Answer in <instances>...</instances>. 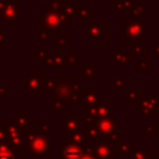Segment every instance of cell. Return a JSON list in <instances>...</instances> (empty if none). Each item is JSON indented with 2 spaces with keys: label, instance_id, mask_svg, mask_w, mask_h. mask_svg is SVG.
Listing matches in <instances>:
<instances>
[{
  "label": "cell",
  "instance_id": "obj_26",
  "mask_svg": "<svg viewBox=\"0 0 159 159\" xmlns=\"http://www.w3.org/2000/svg\"><path fill=\"white\" fill-rule=\"evenodd\" d=\"M39 41H40V43H50V41H51L50 32L45 31V30H40L39 31Z\"/></svg>",
  "mask_w": 159,
  "mask_h": 159
},
{
  "label": "cell",
  "instance_id": "obj_30",
  "mask_svg": "<svg viewBox=\"0 0 159 159\" xmlns=\"http://www.w3.org/2000/svg\"><path fill=\"white\" fill-rule=\"evenodd\" d=\"M72 21L67 15H65L63 12H58V24H60V27H65L67 26V24Z\"/></svg>",
  "mask_w": 159,
  "mask_h": 159
},
{
  "label": "cell",
  "instance_id": "obj_8",
  "mask_svg": "<svg viewBox=\"0 0 159 159\" xmlns=\"http://www.w3.org/2000/svg\"><path fill=\"white\" fill-rule=\"evenodd\" d=\"M84 153V148L76 144H66L62 147V159H81Z\"/></svg>",
  "mask_w": 159,
  "mask_h": 159
},
{
  "label": "cell",
  "instance_id": "obj_11",
  "mask_svg": "<svg viewBox=\"0 0 159 159\" xmlns=\"http://www.w3.org/2000/svg\"><path fill=\"white\" fill-rule=\"evenodd\" d=\"M93 123L103 137L111 135L114 130V127H116V120L113 118H108V117L103 118V119H99L97 122H93Z\"/></svg>",
  "mask_w": 159,
  "mask_h": 159
},
{
  "label": "cell",
  "instance_id": "obj_24",
  "mask_svg": "<svg viewBox=\"0 0 159 159\" xmlns=\"http://www.w3.org/2000/svg\"><path fill=\"white\" fill-rule=\"evenodd\" d=\"M58 82H60V77L58 78H50V80H45V84H43V88H45V93H51L57 86H58Z\"/></svg>",
  "mask_w": 159,
  "mask_h": 159
},
{
  "label": "cell",
  "instance_id": "obj_19",
  "mask_svg": "<svg viewBox=\"0 0 159 159\" xmlns=\"http://www.w3.org/2000/svg\"><path fill=\"white\" fill-rule=\"evenodd\" d=\"M65 56H66L67 66H77L78 65V51L76 48L67 50Z\"/></svg>",
  "mask_w": 159,
  "mask_h": 159
},
{
  "label": "cell",
  "instance_id": "obj_4",
  "mask_svg": "<svg viewBox=\"0 0 159 159\" xmlns=\"http://www.w3.org/2000/svg\"><path fill=\"white\" fill-rule=\"evenodd\" d=\"M82 127V118L77 112H68L67 116L61 118V133L67 135Z\"/></svg>",
  "mask_w": 159,
  "mask_h": 159
},
{
  "label": "cell",
  "instance_id": "obj_7",
  "mask_svg": "<svg viewBox=\"0 0 159 159\" xmlns=\"http://www.w3.org/2000/svg\"><path fill=\"white\" fill-rule=\"evenodd\" d=\"M66 137H67L68 143H71V144L81 145L83 148L87 147V145H89V140L91 139L88 138V135H87V133H86V130L83 128H80V129H77L75 132H71Z\"/></svg>",
  "mask_w": 159,
  "mask_h": 159
},
{
  "label": "cell",
  "instance_id": "obj_27",
  "mask_svg": "<svg viewBox=\"0 0 159 159\" xmlns=\"http://www.w3.org/2000/svg\"><path fill=\"white\" fill-rule=\"evenodd\" d=\"M32 53H34V56H32L34 61H40V60L43 61V58H45V56L47 53V50H37V48H35L32 51Z\"/></svg>",
  "mask_w": 159,
  "mask_h": 159
},
{
  "label": "cell",
  "instance_id": "obj_31",
  "mask_svg": "<svg viewBox=\"0 0 159 159\" xmlns=\"http://www.w3.org/2000/svg\"><path fill=\"white\" fill-rule=\"evenodd\" d=\"M37 129H39V132H40L41 134H43V135H50V130H51L50 124H47V123H42V124L39 125Z\"/></svg>",
  "mask_w": 159,
  "mask_h": 159
},
{
  "label": "cell",
  "instance_id": "obj_3",
  "mask_svg": "<svg viewBox=\"0 0 159 159\" xmlns=\"http://www.w3.org/2000/svg\"><path fill=\"white\" fill-rule=\"evenodd\" d=\"M50 135L39 134L29 145H27V155H37L39 158L50 155Z\"/></svg>",
  "mask_w": 159,
  "mask_h": 159
},
{
  "label": "cell",
  "instance_id": "obj_5",
  "mask_svg": "<svg viewBox=\"0 0 159 159\" xmlns=\"http://www.w3.org/2000/svg\"><path fill=\"white\" fill-rule=\"evenodd\" d=\"M106 24L104 22H86L84 25V36L89 39L91 42H99L104 37Z\"/></svg>",
  "mask_w": 159,
  "mask_h": 159
},
{
  "label": "cell",
  "instance_id": "obj_35",
  "mask_svg": "<svg viewBox=\"0 0 159 159\" xmlns=\"http://www.w3.org/2000/svg\"><path fill=\"white\" fill-rule=\"evenodd\" d=\"M39 159H55L52 155H47V157H42V158H39Z\"/></svg>",
  "mask_w": 159,
  "mask_h": 159
},
{
  "label": "cell",
  "instance_id": "obj_2",
  "mask_svg": "<svg viewBox=\"0 0 159 159\" xmlns=\"http://www.w3.org/2000/svg\"><path fill=\"white\" fill-rule=\"evenodd\" d=\"M21 9L22 6L16 2V0H9L5 10L0 14V21L4 22L5 26H16L19 21L22 20L21 17Z\"/></svg>",
  "mask_w": 159,
  "mask_h": 159
},
{
  "label": "cell",
  "instance_id": "obj_12",
  "mask_svg": "<svg viewBox=\"0 0 159 159\" xmlns=\"http://www.w3.org/2000/svg\"><path fill=\"white\" fill-rule=\"evenodd\" d=\"M99 98H101V91L99 89H86L83 92V96H82V101H81V104L83 106H94L97 103H99Z\"/></svg>",
  "mask_w": 159,
  "mask_h": 159
},
{
  "label": "cell",
  "instance_id": "obj_13",
  "mask_svg": "<svg viewBox=\"0 0 159 159\" xmlns=\"http://www.w3.org/2000/svg\"><path fill=\"white\" fill-rule=\"evenodd\" d=\"M94 14V10L89 9V6L87 4H76V15L78 17L80 21H84V22H88L89 17Z\"/></svg>",
  "mask_w": 159,
  "mask_h": 159
},
{
  "label": "cell",
  "instance_id": "obj_22",
  "mask_svg": "<svg viewBox=\"0 0 159 159\" xmlns=\"http://www.w3.org/2000/svg\"><path fill=\"white\" fill-rule=\"evenodd\" d=\"M63 66H67L66 56L62 55L61 51L57 50V52H56V61H55V70H56V72H61Z\"/></svg>",
  "mask_w": 159,
  "mask_h": 159
},
{
  "label": "cell",
  "instance_id": "obj_33",
  "mask_svg": "<svg viewBox=\"0 0 159 159\" xmlns=\"http://www.w3.org/2000/svg\"><path fill=\"white\" fill-rule=\"evenodd\" d=\"M10 93H11V91H10L9 88H6V87H4V86L0 84V99H1V101H4L5 97H6L7 94H10Z\"/></svg>",
  "mask_w": 159,
  "mask_h": 159
},
{
  "label": "cell",
  "instance_id": "obj_6",
  "mask_svg": "<svg viewBox=\"0 0 159 159\" xmlns=\"http://www.w3.org/2000/svg\"><path fill=\"white\" fill-rule=\"evenodd\" d=\"M39 27L40 30H45L48 32H56L57 30H60L61 27L58 24V14L52 11H45V14L41 16Z\"/></svg>",
  "mask_w": 159,
  "mask_h": 159
},
{
  "label": "cell",
  "instance_id": "obj_10",
  "mask_svg": "<svg viewBox=\"0 0 159 159\" xmlns=\"http://www.w3.org/2000/svg\"><path fill=\"white\" fill-rule=\"evenodd\" d=\"M11 119L21 128V130H26V129L34 128V127H32L34 119H32V117H30L29 113L25 112V111H19V112L16 113V116L12 117Z\"/></svg>",
  "mask_w": 159,
  "mask_h": 159
},
{
  "label": "cell",
  "instance_id": "obj_32",
  "mask_svg": "<svg viewBox=\"0 0 159 159\" xmlns=\"http://www.w3.org/2000/svg\"><path fill=\"white\" fill-rule=\"evenodd\" d=\"M7 139V134H6V127L0 123V143H5Z\"/></svg>",
  "mask_w": 159,
  "mask_h": 159
},
{
  "label": "cell",
  "instance_id": "obj_17",
  "mask_svg": "<svg viewBox=\"0 0 159 159\" xmlns=\"http://www.w3.org/2000/svg\"><path fill=\"white\" fill-rule=\"evenodd\" d=\"M6 144L9 145V148H10L14 153H16V152H21L22 145H25V144H24V140H22L21 137L11 138V139H6Z\"/></svg>",
  "mask_w": 159,
  "mask_h": 159
},
{
  "label": "cell",
  "instance_id": "obj_34",
  "mask_svg": "<svg viewBox=\"0 0 159 159\" xmlns=\"http://www.w3.org/2000/svg\"><path fill=\"white\" fill-rule=\"evenodd\" d=\"M7 2H9V0H0V14L5 10V7H6Z\"/></svg>",
  "mask_w": 159,
  "mask_h": 159
},
{
  "label": "cell",
  "instance_id": "obj_29",
  "mask_svg": "<svg viewBox=\"0 0 159 159\" xmlns=\"http://www.w3.org/2000/svg\"><path fill=\"white\" fill-rule=\"evenodd\" d=\"M10 36H11V34L6 32V31H5V27L1 26V27H0V48H4V47H5V45H4L5 39H9Z\"/></svg>",
  "mask_w": 159,
  "mask_h": 159
},
{
  "label": "cell",
  "instance_id": "obj_23",
  "mask_svg": "<svg viewBox=\"0 0 159 159\" xmlns=\"http://www.w3.org/2000/svg\"><path fill=\"white\" fill-rule=\"evenodd\" d=\"M56 52L57 50H47V53L43 58V62L47 67H55V61H56Z\"/></svg>",
  "mask_w": 159,
  "mask_h": 159
},
{
  "label": "cell",
  "instance_id": "obj_36",
  "mask_svg": "<svg viewBox=\"0 0 159 159\" xmlns=\"http://www.w3.org/2000/svg\"><path fill=\"white\" fill-rule=\"evenodd\" d=\"M57 1H65V0H57Z\"/></svg>",
  "mask_w": 159,
  "mask_h": 159
},
{
  "label": "cell",
  "instance_id": "obj_28",
  "mask_svg": "<svg viewBox=\"0 0 159 159\" xmlns=\"http://www.w3.org/2000/svg\"><path fill=\"white\" fill-rule=\"evenodd\" d=\"M66 109H67V106L62 102H52V104H51L52 112H65Z\"/></svg>",
  "mask_w": 159,
  "mask_h": 159
},
{
  "label": "cell",
  "instance_id": "obj_20",
  "mask_svg": "<svg viewBox=\"0 0 159 159\" xmlns=\"http://www.w3.org/2000/svg\"><path fill=\"white\" fill-rule=\"evenodd\" d=\"M0 159H15V154L9 148L6 142L0 144Z\"/></svg>",
  "mask_w": 159,
  "mask_h": 159
},
{
  "label": "cell",
  "instance_id": "obj_9",
  "mask_svg": "<svg viewBox=\"0 0 159 159\" xmlns=\"http://www.w3.org/2000/svg\"><path fill=\"white\" fill-rule=\"evenodd\" d=\"M94 148V153L96 157L98 159H111L112 154H113V149L111 147V143L107 140H99L96 143Z\"/></svg>",
  "mask_w": 159,
  "mask_h": 159
},
{
  "label": "cell",
  "instance_id": "obj_21",
  "mask_svg": "<svg viewBox=\"0 0 159 159\" xmlns=\"http://www.w3.org/2000/svg\"><path fill=\"white\" fill-rule=\"evenodd\" d=\"M63 2L65 1H57V0H52L50 4L45 5V10L46 11H52V12H61L63 9Z\"/></svg>",
  "mask_w": 159,
  "mask_h": 159
},
{
  "label": "cell",
  "instance_id": "obj_1",
  "mask_svg": "<svg viewBox=\"0 0 159 159\" xmlns=\"http://www.w3.org/2000/svg\"><path fill=\"white\" fill-rule=\"evenodd\" d=\"M45 73L43 72H30L27 77L22 78V88L27 89L29 94H42L45 93Z\"/></svg>",
  "mask_w": 159,
  "mask_h": 159
},
{
  "label": "cell",
  "instance_id": "obj_18",
  "mask_svg": "<svg viewBox=\"0 0 159 159\" xmlns=\"http://www.w3.org/2000/svg\"><path fill=\"white\" fill-rule=\"evenodd\" d=\"M61 12H63L71 20H73V15H76V4L73 2V0H65L63 9H62Z\"/></svg>",
  "mask_w": 159,
  "mask_h": 159
},
{
  "label": "cell",
  "instance_id": "obj_25",
  "mask_svg": "<svg viewBox=\"0 0 159 159\" xmlns=\"http://www.w3.org/2000/svg\"><path fill=\"white\" fill-rule=\"evenodd\" d=\"M81 159H98L96 157V153H94V148H91L89 145L84 147V153L82 155Z\"/></svg>",
  "mask_w": 159,
  "mask_h": 159
},
{
  "label": "cell",
  "instance_id": "obj_15",
  "mask_svg": "<svg viewBox=\"0 0 159 159\" xmlns=\"http://www.w3.org/2000/svg\"><path fill=\"white\" fill-rule=\"evenodd\" d=\"M21 128L12 120L10 119V123L6 125V134H7V139H11V138H17V137H21Z\"/></svg>",
  "mask_w": 159,
  "mask_h": 159
},
{
  "label": "cell",
  "instance_id": "obj_37",
  "mask_svg": "<svg viewBox=\"0 0 159 159\" xmlns=\"http://www.w3.org/2000/svg\"><path fill=\"white\" fill-rule=\"evenodd\" d=\"M0 144H1V143H0Z\"/></svg>",
  "mask_w": 159,
  "mask_h": 159
},
{
  "label": "cell",
  "instance_id": "obj_16",
  "mask_svg": "<svg viewBox=\"0 0 159 159\" xmlns=\"http://www.w3.org/2000/svg\"><path fill=\"white\" fill-rule=\"evenodd\" d=\"M56 37H57V42H56V50L58 51H62V50H66L67 48V35L65 32L60 30H57L56 32Z\"/></svg>",
  "mask_w": 159,
  "mask_h": 159
},
{
  "label": "cell",
  "instance_id": "obj_14",
  "mask_svg": "<svg viewBox=\"0 0 159 159\" xmlns=\"http://www.w3.org/2000/svg\"><path fill=\"white\" fill-rule=\"evenodd\" d=\"M78 76L83 78L94 77V61H84V63L78 68Z\"/></svg>",
  "mask_w": 159,
  "mask_h": 159
}]
</instances>
